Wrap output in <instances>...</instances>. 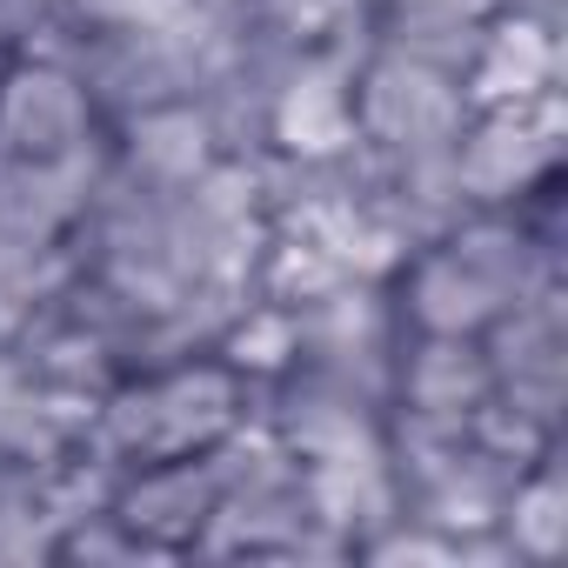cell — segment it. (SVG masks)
I'll use <instances>...</instances> for the list:
<instances>
[{
	"label": "cell",
	"mask_w": 568,
	"mask_h": 568,
	"mask_svg": "<svg viewBox=\"0 0 568 568\" xmlns=\"http://www.w3.org/2000/svg\"><path fill=\"white\" fill-rule=\"evenodd\" d=\"M108 128L88 101V88L48 61V54H14L0 68V154L14 161H68L101 148Z\"/></svg>",
	"instance_id": "8"
},
{
	"label": "cell",
	"mask_w": 568,
	"mask_h": 568,
	"mask_svg": "<svg viewBox=\"0 0 568 568\" xmlns=\"http://www.w3.org/2000/svg\"><path fill=\"white\" fill-rule=\"evenodd\" d=\"M468 88L395 61V54H368L355 68V141L388 154V161H422V154H455L462 128H468Z\"/></svg>",
	"instance_id": "5"
},
{
	"label": "cell",
	"mask_w": 568,
	"mask_h": 568,
	"mask_svg": "<svg viewBox=\"0 0 568 568\" xmlns=\"http://www.w3.org/2000/svg\"><path fill=\"white\" fill-rule=\"evenodd\" d=\"M54 14H61V0H0V54H21Z\"/></svg>",
	"instance_id": "21"
},
{
	"label": "cell",
	"mask_w": 568,
	"mask_h": 568,
	"mask_svg": "<svg viewBox=\"0 0 568 568\" xmlns=\"http://www.w3.org/2000/svg\"><path fill=\"white\" fill-rule=\"evenodd\" d=\"M281 154H348L355 148V68L328 48H308L295 81L274 101V141Z\"/></svg>",
	"instance_id": "12"
},
{
	"label": "cell",
	"mask_w": 568,
	"mask_h": 568,
	"mask_svg": "<svg viewBox=\"0 0 568 568\" xmlns=\"http://www.w3.org/2000/svg\"><path fill=\"white\" fill-rule=\"evenodd\" d=\"M214 508H221V488H214V475H207L201 455L141 462V468H128L121 488H114V515H121L134 535H148L154 548H168L174 561H187V548L201 541V528L214 521Z\"/></svg>",
	"instance_id": "10"
},
{
	"label": "cell",
	"mask_w": 568,
	"mask_h": 568,
	"mask_svg": "<svg viewBox=\"0 0 568 568\" xmlns=\"http://www.w3.org/2000/svg\"><path fill=\"white\" fill-rule=\"evenodd\" d=\"M388 8H428V14H495V0H388Z\"/></svg>",
	"instance_id": "23"
},
{
	"label": "cell",
	"mask_w": 568,
	"mask_h": 568,
	"mask_svg": "<svg viewBox=\"0 0 568 568\" xmlns=\"http://www.w3.org/2000/svg\"><path fill=\"white\" fill-rule=\"evenodd\" d=\"M108 148H114V134L101 148H88V154H68V161H14V154H0V234H14V241H68V227L81 221Z\"/></svg>",
	"instance_id": "11"
},
{
	"label": "cell",
	"mask_w": 568,
	"mask_h": 568,
	"mask_svg": "<svg viewBox=\"0 0 568 568\" xmlns=\"http://www.w3.org/2000/svg\"><path fill=\"white\" fill-rule=\"evenodd\" d=\"M81 28H174L194 0H61Z\"/></svg>",
	"instance_id": "20"
},
{
	"label": "cell",
	"mask_w": 568,
	"mask_h": 568,
	"mask_svg": "<svg viewBox=\"0 0 568 568\" xmlns=\"http://www.w3.org/2000/svg\"><path fill=\"white\" fill-rule=\"evenodd\" d=\"M54 561L108 568V561H174V555H168V548H154L148 535H134L114 508H94V515L61 521V535H54Z\"/></svg>",
	"instance_id": "19"
},
{
	"label": "cell",
	"mask_w": 568,
	"mask_h": 568,
	"mask_svg": "<svg viewBox=\"0 0 568 568\" xmlns=\"http://www.w3.org/2000/svg\"><path fill=\"white\" fill-rule=\"evenodd\" d=\"M247 415V382L221 355H194L154 375H121L88 422V448L114 468H141L161 455H201Z\"/></svg>",
	"instance_id": "2"
},
{
	"label": "cell",
	"mask_w": 568,
	"mask_h": 568,
	"mask_svg": "<svg viewBox=\"0 0 568 568\" xmlns=\"http://www.w3.org/2000/svg\"><path fill=\"white\" fill-rule=\"evenodd\" d=\"M561 148H568L561 88L528 101H488L468 108V128L455 141V181L468 207H515L521 194L561 174Z\"/></svg>",
	"instance_id": "4"
},
{
	"label": "cell",
	"mask_w": 568,
	"mask_h": 568,
	"mask_svg": "<svg viewBox=\"0 0 568 568\" xmlns=\"http://www.w3.org/2000/svg\"><path fill=\"white\" fill-rule=\"evenodd\" d=\"M247 415L267 422L274 442L288 448L302 468L308 462H342V455L388 448V408H375L368 395H355V388H342L328 375H308V368L254 382L247 388Z\"/></svg>",
	"instance_id": "7"
},
{
	"label": "cell",
	"mask_w": 568,
	"mask_h": 568,
	"mask_svg": "<svg viewBox=\"0 0 568 568\" xmlns=\"http://www.w3.org/2000/svg\"><path fill=\"white\" fill-rule=\"evenodd\" d=\"M395 348H402V315L382 274H342L335 288L295 308V368L328 375L368 395L375 408L395 402Z\"/></svg>",
	"instance_id": "3"
},
{
	"label": "cell",
	"mask_w": 568,
	"mask_h": 568,
	"mask_svg": "<svg viewBox=\"0 0 568 568\" xmlns=\"http://www.w3.org/2000/svg\"><path fill=\"white\" fill-rule=\"evenodd\" d=\"M108 134H114V154H121L128 168H141L148 181H161V187H187L207 161H221V141H214L201 101L148 108V114H134V121H121V128H108Z\"/></svg>",
	"instance_id": "14"
},
{
	"label": "cell",
	"mask_w": 568,
	"mask_h": 568,
	"mask_svg": "<svg viewBox=\"0 0 568 568\" xmlns=\"http://www.w3.org/2000/svg\"><path fill=\"white\" fill-rule=\"evenodd\" d=\"M495 395V368L481 335H415L402 328L395 348V415H428V422H468Z\"/></svg>",
	"instance_id": "9"
},
{
	"label": "cell",
	"mask_w": 568,
	"mask_h": 568,
	"mask_svg": "<svg viewBox=\"0 0 568 568\" xmlns=\"http://www.w3.org/2000/svg\"><path fill=\"white\" fill-rule=\"evenodd\" d=\"M561 34L535 28V21H515V14H488L481 21V48L468 61V101L488 108V101H528V94H555L561 88Z\"/></svg>",
	"instance_id": "13"
},
{
	"label": "cell",
	"mask_w": 568,
	"mask_h": 568,
	"mask_svg": "<svg viewBox=\"0 0 568 568\" xmlns=\"http://www.w3.org/2000/svg\"><path fill=\"white\" fill-rule=\"evenodd\" d=\"M495 14H515V21H535L548 34L568 28V0H495Z\"/></svg>",
	"instance_id": "22"
},
{
	"label": "cell",
	"mask_w": 568,
	"mask_h": 568,
	"mask_svg": "<svg viewBox=\"0 0 568 568\" xmlns=\"http://www.w3.org/2000/svg\"><path fill=\"white\" fill-rule=\"evenodd\" d=\"M495 402L521 408L548 435H568V288L528 295L481 328Z\"/></svg>",
	"instance_id": "6"
},
{
	"label": "cell",
	"mask_w": 568,
	"mask_h": 568,
	"mask_svg": "<svg viewBox=\"0 0 568 568\" xmlns=\"http://www.w3.org/2000/svg\"><path fill=\"white\" fill-rule=\"evenodd\" d=\"M395 315L415 335H481L495 315H508L528 295L568 288L561 254H548L515 207H468L448 234L415 247L395 274Z\"/></svg>",
	"instance_id": "1"
},
{
	"label": "cell",
	"mask_w": 568,
	"mask_h": 568,
	"mask_svg": "<svg viewBox=\"0 0 568 568\" xmlns=\"http://www.w3.org/2000/svg\"><path fill=\"white\" fill-rule=\"evenodd\" d=\"M74 281L68 241H14L0 234V342H14L34 315H48Z\"/></svg>",
	"instance_id": "17"
},
{
	"label": "cell",
	"mask_w": 568,
	"mask_h": 568,
	"mask_svg": "<svg viewBox=\"0 0 568 568\" xmlns=\"http://www.w3.org/2000/svg\"><path fill=\"white\" fill-rule=\"evenodd\" d=\"M214 355L254 388V382H274V375H288L295 368V308H281V302H241V315L227 322V335L214 342Z\"/></svg>",
	"instance_id": "18"
},
{
	"label": "cell",
	"mask_w": 568,
	"mask_h": 568,
	"mask_svg": "<svg viewBox=\"0 0 568 568\" xmlns=\"http://www.w3.org/2000/svg\"><path fill=\"white\" fill-rule=\"evenodd\" d=\"M481 21L488 14H428V8H382L375 21V54L435 68L448 81H468V61L481 48Z\"/></svg>",
	"instance_id": "16"
},
{
	"label": "cell",
	"mask_w": 568,
	"mask_h": 568,
	"mask_svg": "<svg viewBox=\"0 0 568 568\" xmlns=\"http://www.w3.org/2000/svg\"><path fill=\"white\" fill-rule=\"evenodd\" d=\"M495 528L508 535L515 568H555L568 555V442L515 475Z\"/></svg>",
	"instance_id": "15"
}]
</instances>
